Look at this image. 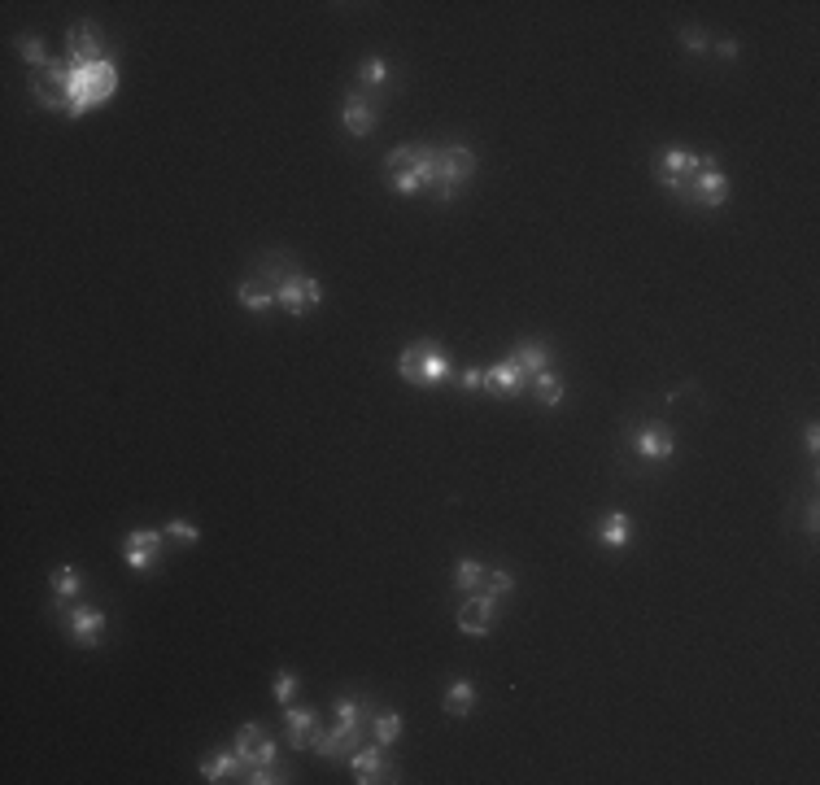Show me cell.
<instances>
[{
	"label": "cell",
	"mask_w": 820,
	"mask_h": 785,
	"mask_svg": "<svg viewBox=\"0 0 820 785\" xmlns=\"http://www.w3.org/2000/svg\"><path fill=\"white\" fill-rule=\"evenodd\" d=\"M367 733H371L367 703H358V698H336V729L332 733H315L310 751L323 755V759H349Z\"/></svg>",
	"instance_id": "1"
},
{
	"label": "cell",
	"mask_w": 820,
	"mask_h": 785,
	"mask_svg": "<svg viewBox=\"0 0 820 785\" xmlns=\"http://www.w3.org/2000/svg\"><path fill=\"white\" fill-rule=\"evenodd\" d=\"M432 157H437V144H397V149L384 157V171H389V184L397 197H419L432 184Z\"/></svg>",
	"instance_id": "2"
},
{
	"label": "cell",
	"mask_w": 820,
	"mask_h": 785,
	"mask_svg": "<svg viewBox=\"0 0 820 785\" xmlns=\"http://www.w3.org/2000/svg\"><path fill=\"white\" fill-rule=\"evenodd\" d=\"M476 175V153L467 144H437V157H432V184H428V197L432 201H454L463 184Z\"/></svg>",
	"instance_id": "3"
},
{
	"label": "cell",
	"mask_w": 820,
	"mask_h": 785,
	"mask_svg": "<svg viewBox=\"0 0 820 785\" xmlns=\"http://www.w3.org/2000/svg\"><path fill=\"white\" fill-rule=\"evenodd\" d=\"M454 362H450V349L437 345V341H415L402 349L397 358V376L406 384H419V389H437L441 380H450Z\"/></svg>",
	"instance_id": "4"
},
{
	"label": "cell",
	"mask_w": 820,
	"mask_h": 785,
	"mask_svg": "<svg viewBox=\"0 0 820 785\" xmlns=\"http://www.w3.org/2000/svg\"><path fill=\"white\" fill-rule=\"evenodd\" d=\"M70 66V62H66ZM114 83H118V70L110 62H92V66H70V118L88 114L92 105L110 101L114 96Z\"/></svg>",
	"instance_id": "5"
},
{
	"label": "cell",
	"mask_w": 820,
	"mask_h": 785,
	"mask_svg": "<svg viewBox=\"0 0 820 785\" xmlns=\"http://www.w3.org/2000/svg\"><path fill=\"white\" fill-rule=\"evenodd\" d=\"M698 166H703V157L690 153V149H681V144H672V149H663L659 157V166H655V179H659V188L668 192V197H685V188H690V179L698 175Z\"/></svg>",
	"instance_id": "6"
},
{
	"label": "cell",
	"mask_w": 820,
	"mask_h": 785,
	"mask_svg": "<svg viewBox=\"0 0 820 785\" xmlns=\"http://www.w3.org/2000/svg\"><path fill=\"white\" fill-rule=\"evenodd\" d=\"M685 205H698V210H716V205L729 201V175L716 166V157H703V166H698V175L690 179V188H685Z\"/></svg>",
	"instance_id": "7"
},
{
	"label": "cell",
	"mask_w": 820,
	"mask_h": 785,
	"mask_svg": "<svg viewBox=\"0 0 820 785\" xmlns=\"http://www.w3.org/2000/svg\"><path fill=\"white\" fill-rule=\"evenodd\" d=\"M323 301V284L315 275H301V271H288L280 284H275V306L288 310L293 319H301L306 310H315Z\"/></svg>",
	"instance_id": "8"
},
{
	"label": "cell",
	"mask_w": 820,
	"mask_h": 785,
	"mask_svg": "<svg viewBox=\"0 0 820 785\" xmlns=\"http://www.w3.org/2000/svg\"><path fill=\"white\" fill-rule=\"evenodd\" d=\"M232 751L240 755V768H267V764H280V746L271 742V733L262 729V724H240L236 729V746Z\"/></svg>",
	"instance_id": "9"
},
{
	"label": "cell",
	"mask_w": 820,
	"mask_h": 785,
	"mask_svg": "<svg viewBox=\"0 0 820 785\" xmlns=\"http://www.w3.org/2000/svg\"><path fill=\"white\" fill-rule=\"evenodd\" d=\"M31 96L44 110H70V66L48 62L40 70V79H31Z\"/></svg>",
	"instance_id": "10"
},
{
	"label": "cell",
	"mask_w": 820,
	"mask_h": 785,
	"mask_svg": "<svg viewBox=\"0 0 820 785\" xmlns=\"http://www.w3.org/2000/svg\"><path fill=\"white\" fill-rule=\"evenodd\" d=\"M66 620H70V637H75V646L92 650L105 642V628H110V620H105L101 607H79V602H62Z\"/></svg>",
	"instance_id": "11"
},
{
	"label": "cell",
	"mask_w": 820,
	"mask_h": 785,
	"mask_svg": "<svg viewBox=\"0 0 820 785\" xmlns=\"http://www.w3.org/2000/svg\"><path fill=\"white\" fill-rule=\"evenodd\" d=\"M349 772H354L358 785H376V781H397V768L389 764V755H384L380 742L371 746H358L354 755H349Z\"/></svg>",
	"instance_id": "12"
},
{
	"label": "cell",
	"mask_w": 820,
	"mask_h": 785,
	"mask_svg": "<svg viewBox=\"0 0 820 785\" xmlns=\"http://www.w3.org/2000/svg\"><path fill=\"white\" fill-rule=\"evenodd\" d=\"M162 533L158 528H131L127 541H123V559L127 567H136V572H149L153 563H158V554H162Z\"/></svg>",
	"instance_id": "13"
},
{
	"label": "cell",
	"mask_w": 820,
	"mask_h": 785,
	"mask_svg": "<svg viewBox=\"0 0 820 785\" xmlns=\"http://www.w3.org/2000/svg\"><path fill=\"white\" fill-rule=\"evenodd\" d=\"M70 66H92V62H105V31L96 22H75L70 27Z\"/></svg>",
	"instance_id": "14"
},
{
	"label": "cell",
	"mask_w": 820,
	"mask_h": 785,
	"mask_svg": "<svg viewBox=\"0 0 820 785\" xmlns=\"http://www.w3.org/2000/svg\"><path fill=\"white\" fill-rule=\"evenodd\" d=\"M493 615H498V598H489V594H472L458 607V628H463L467 637H489V628H493Z\"/></svg>",
	"instance_id": "15"
},
{
	"label": "cell",
	"mask_w": 820,
	"mask_h": 785,
	"mask_svg": "<svg viewBox=\"0 0 820 785\" xmlns=\"http://www.w3.org/2000/svg\"><path fill=\"white\" fill-rule=\"evenodd\" d=\"M376 123H380V110H376V105H371L363 92H349L345 105H341V127L349 131V136L363 140V136H371V131H376Z\"/></svg>",
	"instance_id": "16"
},
{
	"label": "cell",
	"mask_w": 820,
	"mask_h": 785,
	"mask_svg": "<svg viewBox=\"0 0 820 785\" xmlns=\"http://www.w3.org/2000/svg\"><path fill=\"white\" fill-rule=\"evenodd\" d=\"M528 389V376L520 367H515L511 358L493 362V367H485V393L489 397H520Z\"/></svg>",
	"instance_id": "17"
},
{
	"label": "cell",
	"mask_w": 820,
	"mask_h": 785,
	"mask_svg": "<svg viewBox=\"0 0 820 785\" xmlns=\"http://www.w3.org/2000/svg\"><path fill=\"white\" fill-rule=\"evenodd\" d=\"M284 729H288V746H293V751H310V742H315V733H319V716L310 707L288 703L284 707Z\"/></svg>",
	"instance_id": "18"
},
{
	"label": "cell",
	"mask_w": 820,
	"mask_h": 785,
	"mask_svg": "<svg viewBox=\"0 0 820 785\" xmlns=\"http://www.w3.org/2000/svg\"><path fill=\"white\" fill-rule=\"evenodd\" d=\"M633 450L646 458V463H663V458H672V450H677V441H672V432L663 424H642L637 428V441Z\"/></svg>",
	"instance_id": "19"
},
{
	"label": "cell",
	"mask_w": 820,
	"mask_h": 785,
	"mask_svg": "<svg viewBox=\"0 0 820 785\" xmlns=\"http://www.w3.org/2000/svg\"><path fill=\"white\" fill-rule=\"evenodd\" d=\"M506 358H511L515 367L524 371V376H528V384H533V376H537V371H550V349L541 345V341H524V345H515L511 354H506Z\"/></svg>",
	"instance_id": "20"
},
{
	"label": "cell",
	"mask_w": 820,
	"mask_h": 785,
	"mask_svg": "<svg viewBox=\"0 0 820 785\" xmlns=\"http://www.w3.org/2000/svg\"><path fill=\"white\" fill-rule=\"evenodd\" d=\"M629 537H633V519L624 511H611V515L598 519V541H602V546L620 550V546H629Z\"/></svg>",
	"instance_id": "21"
},
{
	"label": "cell",
	"mask_w": 820,
	"mask_h": 785,
	"mask_svg": "<svg viewBox=\"0 0 820 785\" xmlns=\"http://www.w3.org/2000/svg\"><path fill=\"white\" fill-rule=\"evenodd\" d=\"M480 585H485V563L480 559H458L454 563V589L463 598H472V594H480Z\"/></svg>",
	"instance_id": "22"
},
{
	"label": "cell",
	"mask_w": 820,
	"mask_h": 785,
	"mask_svg": "<svg viewBox=\"0 0 820 785\" xmlns=\"http://www.w3.org/2000/svg\"><path fill=\"white\" fill-rule=\"evenodd\" d=\"M236 772H245L240 768V755L227 746V751H219V755H210V759H201V777L205 781H227V777H236Z\"/></svg>",
	"instance_id": "23"
},
{
	"label": "cell",
	"mask_w": 820,
	"mask_h": 785,
	"mask_svg": "<svg viewBox=\"0 0 820 785\" xmlns=\"http://www.w3.org/2000/svg\"><path fill=\"white\" fill-rule=\"evenodd\" d=\"M472 707H476V685L472 681H454L450 690H445V711H450L454 720H463Z\"/></svg>",
	"instance_id": "24"
},
{
	"label": "cell",
	"mask_w": 820,
	"mask_h": 785,
	"mask_svg": "<svg viewBox=\"0 0 820 785\" xmlns=\"http://www.w3.org/2000/svg\"><path fill=\"white\" fill-rule=\"evenodd\" d=\"M528 389H533V397H537L541 406H559V402H563V380L554 376V371H537Z\"/></svg>",
	"instance_id": "25"
},
{
	"label": "cell",
	"mask_w": 820,
	"mask_h": 785,
	"mask_svg": "<svg viewBox=\"0 0 820 785\" xmlns=\"http://www.w3.org/2000/svg\"><path fill=\"white\" fill-rule=\"evenodd\" d=\"M397 733H402V716H397V711H380V716H371V742L393 746Z\"/></svg>",
	"instance_id": "26"
},
{
	"label": "cell",
	"mask_w": 820,
	"mask_h": 785,
	"mask_svg": "<svg viewBox=\"0 0 820 785\" xmlns=\"http://www.w3.org/2000/svg\"><path fill=\"white\" fill-rule=\"evenodd\" d=\"M48 585H53V594L57 602H75L79 598V576H75V567H53V576H48Z\"/></svg>",
	"instance_id": "27"
},
{
	"label": "cell",
	"mask_w": 820,
	"mask_h": 785,
	"mask_svg": "<svg viewBox=\"0 0 820 785\" xmlns=\"http://www.w3.org/2000/svg\"><path fill=\"white\" fill-rule=\"evenodd\" d=\"M18 53H22V62H31V66H40V70L53 62V57L44 53V40H40V35H22V40H18Z\"/></svg>",
	"instance_id": "28"
},
{
	"label": "cell",
	"mask_w": 820,
	"mask_h": 785,
	"mask_svg": "<svg viewBox=\"0 0 820 785\" xmlns=\"http://www.w3.org/2000/svg\"><path fill=\"white\" fill-rule=\"evenodd\" d=\"M511 589H515L511 572H502V567H485V594L489 598H502V594H511Z\"/></svg>",
	"instance_id": "29"
},
{
	"label": "cell",
	"mask_w": 820,
	"mask_h": 785,
	"mask_svg": "<svg viewBox=\"0 0 820 785\" xmlns=\"http://www.w3.org/2000/svg\"><path fill=\"white\" fill-rule=\"evenodd\" d=\"M358 79H363L367 88H384V83H389V66H384L380 57H367V62L358 66Z\"/></svg>",
	"instance_id": "30"
},
{
	"label": "cell",
	"mask_w": 820,
	"mask_h": 785,
	"mask_svg": "<svg viewBox=\"0 0 820 785\" xmlns=\"http://www.w3.org/2000/svg\"><path fill=\"white\" fill-rule=\"evenodd\" d=\"M166 537L179 541V546H197V541H201V528H192L188 519H171V524H166Z\"/></svg>",
	"instance_id": "31"
},
{
	"label": "cell",
	"mask_w": 820,
	"mask_h": 785,
	"mask_svg": "<svg viewBox=\"0 0 820 785\" xmlns=\"http://www.w3.org/2000/svg\"><path fill=\"white\" fill-rule=\"evenodd\" d=\"M245 781H253V785H284V781H288V772H284L280 764H267V768H249V772H245Z\"/></svg>",
	"instance_id": "32"
},
{
	"label": "cell",
	"mask_w": 820,
	"mask_h": 785,
	"mask_svg": "<svg viewBox=\"0 0 820 785\" xmlns=\"http://www.w3.org/2000/svg\"><path fill=\"white\" fill-rule=\"evenodd\" d=\"M293 694H297V676H293V672H280V676H275V703L288 707V703H293Z\"/></svg>",
	"instance_id": "33"
},
{
	"label": "cell",
	"mask_w": 820,
	"mask_h": 785,
	"mask_svg": "<svg viewBox=\"0 0 820 785\" xmlns=\"http://www.w3.org/2000/svg\"><path fill=\"white\" fill-rule=\"evenodd\" d=\"M681 44H685V53H703V48H707V31L703 27H685Z\"/></svg>",
	"instance_id": "34"
},
{
	"label": "cell",
	"mask_w": 820,
	"mask_h": 785,
	"mask_svg": "<svg viewBox=\"0 0 820 785\" xmlns=\"http://www.w3.org/2000/svg\"><path fill=\"white\" fill-rule=\"evenodd\" d=\"M458 384H463V389H467V393L485 389V371H480V367H467V371H463V376H458Z\"/></svg>",
	"instance_id": "35"
},
{
	"label": "cell",
	"mask_w": 820,
	"mask_h": 785,
	"mask_svg": "<svg viewBox=\"0 0 820 785\" xmlns=\"http://www.w3.org/2000/svg\"><path fill=\"white\" fill-rule=\"evenodd\" d=\"M716 53L725 57V62H733V57H738V40H729V35L725 40H716Z\"/></svg>",
	"instance_id": "36"
},
{
	"label": "cell",
	"mask_w": 820,
	"mask_h": 785,
	"mask_svg": "<svg viewBox=\"0 0 820 785\" xmlns=\"http://www.w3.org/2000/svg\"><path fill=\"white\" fill-rule=\"evenodd\" d=\"M803 441H807V454L816 458V450H820V432H816V424H807V432H803Z\"/></svg>",
	"instance_id": "37"
}]
</instances>
